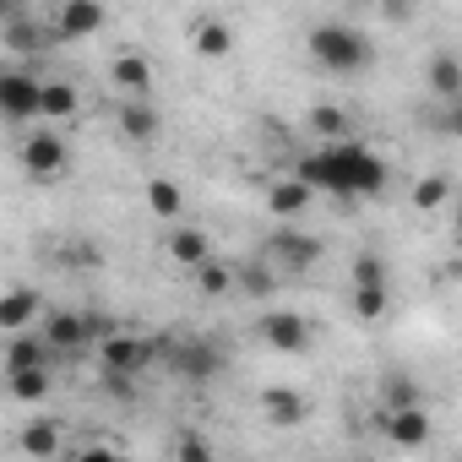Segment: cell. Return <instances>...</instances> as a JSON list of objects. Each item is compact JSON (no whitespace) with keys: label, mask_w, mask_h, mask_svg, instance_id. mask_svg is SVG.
Returning <instances> with one entry per match:
<instances>
[{"label":"cell","mask_w":462,"mask_h":462,"mask_svg":"<svg viewBox=\"0 0 462 462\" xmlns=\"http://www.w3.org/2000/svg\"><path fill=\"white\" fill-rule=\"evenodd\" d=\"M310 196H316V190H310L300 174H294V180L283 174V180H273V185H267V207H273L278 217H300V212L310 207Z\"/></svg>","instance_id":"ffe728a7"},{"label":"cell","mask_w":462,"mask_h":462,"mask_svg":"<svg viewBox=\"0 0 462 462\" xmlns=\"http://www.w3.org/2000/svg\"><path fill=\"white\" fill-rule=\"evenodd\" d=\"M300 180H305L310 190H327V196H337L343 207H354V201H365V196H381V190L392 185V169H386V158H375L365 142L332 136V142H321L316 152L300 158Z\"/></svg>","instance_id":"6da1fadb"},{"label":"cell","mask_w":462,"mask_h":462,"mask_svg":"<svg viewBox=\"0 0 462 462\" xmlns=\"http://www.w3.org/2000/svg\"><path fill=\"white\" fill-rule=\"evenodd\" d=\"M109 82L125 88V93H152V66H147V55H136V50L115 55V60H109Z\"/></svg>","instance_id":"d6986e66"},{"label":"cell","mask_w":462,"mask_h":462,"mask_svg":"<svg viewBox=\"0 0 462 462\" xmlns=\"http://www.w3.org/2000/svg\"><path fill=\"white\" fill-rule=\"evenodd\" d=\"M381 424H386V435L397 440V446H424L430 440V413H424V402H402V408H386L381 413Z\"/></svg>","instance_id":"7c38bea8"},{"label":"cell","mask_w":462,"mask_h":462,"mask_svg":"<svg viewBox=\"0 0 462 462\" xmlns=\"http://www.w3.org/2000/svg\"><path fill=\"white\" fill-rule=\"evenodd\" d=\"M6 386H12V397H17V402H44L55 381H50V365H33V370H12V375H6Z\"/></svg>","instance_id":"7402d4cb"},{"label":"cell","mask_w":462,"mask_h":462,"mask_svg":"<svg viewBox=\"0 0 462 462\" xmlns=\"http://www.w3.org/2000/svg\"><path fill=\"white\" fill-rule=\"evenodd\" d=\"M17 12H23V0H0V23H12Z\"/></svg>","instance_id":"e575fe53"},{"label":"cell","mask_w":462,"mask_h":462,"mask_svg":"<svg viewBox=\"0 0 462 462\" xmlns=\"http://www.w3.org/2000/svg\"><path fill=\"white\" fill-rule=\"evenodd\" d=\"M256 332H262V343H267L273 354H305V348H310V321H305L300 310H267Z\"/></svg>","instance_id":"9c48e42d"},{"label":"cell","mask_w":462,"mask_h":462,"mask_svg":"<svg viewBox=\"0 0 462 462\" xmlns=\"http://www.w3.org/2000/svg\"><path fill=\"white\" fill-rule=\"evenodd\" d=\"M235 289L251 294V300H267V294H278V267L273 262H251V267L235 273Z\"/></svg>","instance_id":"603a6c76"},{"label":"cell","mask_w":462,"mask_h":462,"mask_svg":"<svg viewBox=\"0 0 462 462\" xmlns=\"http://www.w3.org/2000/svg\"><path fill=\"white\" fill-rule=\"evenodd\" d=\"M115 125H120L136 147H147V142L163 136V115H158V104H152L147 93H131L125 104H115Z\"/></svg>","instance_id":"30bf717a"},{"label":"cell","mask_w":462,"mask_h":462,"mask_svg":"<svg viewBox=\"0 0 462 462\" xmlns=\"http://www.w3.org/2000/svg\"><path fill=\"white\" fill-rule=\"evenodd\" d=\"M310 60L332 77H359L375 60V44L348 23H316L310 28Z\"/></svg>","instance_id":"7a4b0ae2"},{"label":"cell","mask_w":462,"mask_h":462,"mask_svg":"<svg viewBox=\"0 0 462 462\" xmlns=\"http://www.w3.org/2000/svg\"><path fill=\"white\" fill-rule=\"evenodd\" d=\"M402 402H419V386L413 381H392L386 386V408H402Z\"/></svg>","instance_id":"d6a6232c"},{"label":"cell","mask_w":462,"mask_h":462,"mask_svg":"<svg viewBox=\"0 0 462 462\" xmlns=\"http://www.w3.org/2000/svg\"><path fill=\"white\" fill-rule=\"evenodd\" d=\"M392 305V289H354V316L359 321H381Z\"/></svg>","instance_id":"4dcf8cb0"},{"label":"cell","mask_w":462,"mask_h":462,"mask_svg":"<svg viewBox=\"0 0 462 462\" xmlns=\"http://www.w3.org/2000/svg\"><path fill=\"white\" fill-rule=\"evenodd\" d=\"M17 446H23L28 457H60V451H66V440H60L55 424H28V430L17 435Z\"/></svg>","instance_id":"4316f807"},{"label":"cell","mask_w":462,"mask_h":462,"mask_svg":"<svg viewBox=\"0 0 462 462\" xmlns=\"http://www.w3.org/2000/svg\"><path fill=\"white\" fill-rule=\"evenodd\" d=\"M39 88L44 77L33 66H0V120H12V125L39 120Z\"/></svg>","instance_id":"277c9868"},{"label":"cell","mask_w":462,"mask_h":462,"mask_svg":"<svg viewBox=\"0 0 462 462\" xmlns=\"http://www.w3.org/2000/svg\"><path fill=\"white\" fill-rule=\"evenodd\" d=\"M267 256H273V267L278 273H305V267H316L321 262V240L316 235H305V228H273V240H267Z\"/></svg>","instance_id":"5b68a950"},{"label":"cell","mask_w":462,"mask_h":462,"mask_svg":"<svg viewBox=\"0 0 462 462\" xmlns=\"http://www.w3.org/2000/svg\"><path fill=\"white\" fill-rule=\"evenodd\" d=\"M413 17V0H386V23H408Z\"/></svg>","instance_id":"836d02e7"},{"label":"cell","mask_w":462,"mask_h":462,"mask_svg":"<svg viewBox=\"0 0 462 462\" xmlns=\"http://www.w3.org/2000/svg\"><path fill=\"white\" fill-rule=\"evenodd\" d=\"M310 131H316L321 142H332V136H348V120H343V109H332V104H316V109H310Z\"/></svg>","instance_id":"f546056e"},{"label":"cell","mask_w":462,"mask_h":462,"mask_svg":"<svg viewBox=\"0 0 462 462\" xmlns=\"http://www.w3.org/2000/svg\"><path fill=\"white\" fill-rule=\"evenodd\" d=\"M109 332H115V321L93 316V310H50V316H39V337L55 354H77V348H88V343H98Z\"/></svg>","instance_id":"3957f363"},{"label":"cell","mask_w":462,"mask_h":462,"mask_svg":"<svg viewBox=\"0 0 462 462\" xmlns=\"http://www.w3.org/2000/svg\"><path fill=\"white\" fill-rule=\"evenodd\" d=\"M262 413H267V424L294 430V424H305L310 402H305V392H294V386H267V392H262Z\"/></svg>","instance_id":"9a60e30c"},{"label":"cell","mask_w":462,"mask_h":462,"mask_svg":"<svg viewBox=\"0 0 462 462\" xmlns=\"http://www.w3.org/2000/svg\"><path fill=\"white\" fill-rule=\"evenodd\" d=\"M174 457H185V462H207V457H212V440H201V435H185V440L174 446Z\"/></svg>","instance_id":"1f68e13d"},{"label":"cell","mask_w":462,"mask_h":462,"mask_svg":"<svg viewBox=\"0 0 462 462\" xmlns=\"http://www.w3.org/2000/svg\"><path fill=\"white\" fill-rule=\"evenodd\" d=\"M354 289H392V267H386V256L359 251V256H354Z\"/></svg>","instance_id":"484cf974"},{"label":"cell","mask_w":462,"mask_h":462,"mask_svg":"<svg viewBox=\"0 0 462 462\" xmlns=\"http://www.w3.org/2000/svg\"><path fill=\"white\" fill-rule=\"evenodd\" d=\"M0 28H6V50H12V55H28V60H33V55H44V50L55 44V33H50L44 23L23 17V12H17L12 23H0Z\"/></svg>","instance_id":"2e32d148"},{"label":"cell","mask_w":462,"mask_h":462,"mask_svg":"<svg viewBox=\"0 0 462 462\" xmlns=\"http://www.w3.org/2000/svg\"><path fill=\"white\" fill-rule=\"evenodd\" d=\"M17 158H23V169H28L33 180H60V174L71 169V147H66L60 131H33Z\"/></svg>","instance_id":"8992f818"},{"label":"cell","mask_w":462,"mask_h":462,"mask_svg":"<svg viewBox=\"0 0 462 462\" xmlns=\"http://www.w3.org/2000/svg\"><path fill=\"white\" fill-rule=\"evenodd\" d=\"M109 23V12H104V0H66V6L55 12V44H77V39H93L98 28Z\"/></svg>","instance_id":"ba28073f"},{"label":"cell","mask_w":462,"mask_h":462,"mask_svg":"<svg viewBox=\"0 0 462 462\" xmlns=\"http://www.w3.org/2000/svg\"><path fill=\"white\" fill-rule=\"evenodd\" d=\"M50 343L44 337H28V332H12V343H6V359H0V365H6V375L12 370H33V365H50Z\"/></svg>","instance_id":"44dd1931"},{"label":"cell","mask_w":462,"mask_h":462,"mask_svg":"<svg viewBox=\"0 0 462 462\" xmlns=\"http://www.w3.org/2000/svg\"><path fill=\"white\" fill-rule=\"evenodd\" d=\"M430 88H435L446 104L462 93V66H457V55H451V50H440V55L430 60Z\"/></svg>","instance_id":"d4e9b609"},{"label":"cell","mask_w":462,"mask_h":462,"mask_svg":"<svg viewBox=\"0 0 462 462\" xmlns=\"http://www.w3.org/2000/svg\"><path fill=\"white\" fill-rule=\"evenodd\" d=\"M147 207H152V217H180L185 196H180L174 180H152V185H147Z\"/></svg>","instance_id":"83f0119b"},{"label":"cell","mask_w":462,"mask_h":462,"mask_svg":"<svg viewBox=\"0 0 462 462\" xmlns=\"http://www.w3.org/2000/svg\"><path fill=\"white\" fill-rule=\"evenodd\" d=\"M104 343V375H142L152 359H158V343H147V337H131V332H109V337H98Z\"/></svg>","instance_id":"52a82bcc"},{"label":"cell","mask_w":462,"mask_h":462,"mask_svg":"<svg viewBox=\"0 0 462 462\" xmlns=\"http://www.w3.org/2000/svg\"><path fill=\"white\" fill-rule=\"evenodd\" d=\"M190 273H196V289H201L207 300L235 294V267H223V262H212V256H207V262H196Z\"/></svg>","instance_id":"cb8c5ba5"},{"label":"cell","mask_w":462,"mask_h":462,"mask_svg":"<svg viewBox=\"0 0 462 462\" xmlns=\"http://www.w3.org/2000/svg\"><path fill=\"white\" fill-rule=\"evenodd\" d=\"M169 365H174V375H185V381H212V375H223V354H217L212 343H180V348L169 354Z\"/></svg>","instance_id":"4fadbf2b"},{"label":"cell","mask_w":462,"mask_h":462,"mask_svg":"<svg viewBox=\"0 0 462 462\" xmlns=\"http://www.w3.org/2000/svg\"><path fill=\"white\" fill-rule=\"evenodd\" d=\"M163 251H169L180 267H196V262L212 256V235H207V228H190V223H185V228H174V235L163 240Z\"/></svg>","instance_id":"ac0fdd59"},{"label":"cell","mask_w":462,"mask_h":462,"mask_svg":"<svg viewBox=\"0 0 462 462\" xmlns=\"http://www.w3.org/2000/svg\"><path fill=\"white\" fill-rule=\"evenodd\" d=\"M39 316H44V300H39V289H23V283H12V289H0V332H33L39 327Z\"/></svg>","instance_id":"8fae6325"},{"label":"cell","mask_w":462,"mask_h":462,"mask_svg":"<svg viewBox=\"0 0 462 462\" xmlns=\"http://www.w3.org/2000/svg\"><path fill=\"white\" fill-rule=\"evenodd\" d=\"M190 50L201 60H228L235 55V28H228L223 17H196L190 23Z\"/></svg>","instance_id":"5bb4252c"},{"label":"cell","mask_w":462,"mask_h":462,"mask_svg":"<svg viewBox=\"0 0 462 462\" xmlns=\"http://www.w3.org/2000/svg\"><path fill=\"white\" fill-rule=\"evenodd\" d=\"M446 196H451V180H446V174H424V180L413 185V207H419V212H435Z\"/></svg>","instance_id":"f1b7e54d"},{"label":"cell","mask_w":462,"mask_h":462,"mask_svg":"<svg viewBox=\"0 0 462 462\" xmlns=\"http://www.w3.org/2000/svg\"><path fill=\"white\" fill-rule=\"evenodd\" d=\"M77 109H82V93L66 77H44V88H39V120H77Z\"/></svg>","instance_id":"e0dca14e"}]
</instances>
